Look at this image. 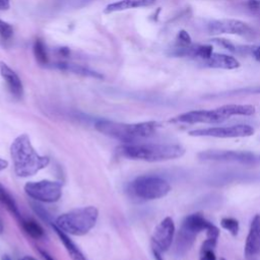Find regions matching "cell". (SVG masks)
Wrapping results in <instances>:
<instances>
[{"label":"cell","mask_w":260,"mask_h":260,"mask_svg":"<svg viewBox=\"0 0 260 260\" xmlns=\"http://www.w3.org/2000/svg\"><path fill=\"white\" fill-rule=\"evenodd\" d=\"M10 156L12 158L14 173L20 178L36 175L45 169L50 159L48 156L37 152L27 134H20L10 145Z\"/></svg>","instance_id":"6da1fadb"},{"label":"cell","mask_w":260,"mask_h":260,"mask_svg":"<svg viewBox=\"0 0 260 260\" xmlns=\"http://www.w3.org/2000/svg\"><path fill=\"white\" fill-rule=\"evenodd\" d=\"M160 124L156 121H146L139 123H122L107 119H100L94 123V128L102 134L121 140L125 143L153 136Z\"/></svg>","instance_id":"7a4b0ae2"},{"label":"cell","mask_w":260,"mask_h":260,"mask_svg":"<svg viewBox=\"0 0 260 260\" xmlns=\"http://www.w3.org/2000/svg\"><path fill=\"white\" fill-rule=\"evenodd\" d=\"M120 155L137 160L165 161L184 155L185 148L171 143H125L117 147Z\"/></svg>","instance_id":"3957f363"},{"label":"cell","mask_w":260,"mask_h":260,"mask_svg":"<svg viewBox=\"0 0 260 260\" xmlns=\"http://www.w3.org/2000/svg\"><path fill=\"white\" fill-rule=\"evenodd\" d=\"M256 109L252 105H224L212 110H194L183 113L174 119L172 122L186 124H212L220 123L233 116H252Z\"/></svg>","instance_id":"277c9868"},{"label":"cell","mask_w":260,"mask_h":260,"mask_svg":"<svg viewBox=\"0 0 260 260\" xmlns=\"http://www.w3.org/2000/svg\"><path fill=\"white\" fill-rule=\"evenodd\" d=\"M98 218L99 210L96 207L84 206L60 214L54 225L67 235L83 236L95 225Z\"/></svg>","instance_id":"5b68a950"},{"label":"cell","mask_w":260,"mask_h":260,"mask_svg":"<svg viewBox=\"0 0 260 260\" xmlns=\"http://www.w3.org/2000/svg\"><path fill=\"white\" fill-rule=\"evenodd\" d=\"M172 187L170 183L154 175H143L135 178L129 185V191L142 200L159 199L168 195Z\"/></svg>","instance_id":"8992f818"},{"label":"cell","mask_w":260,"mask_h":260,"mask_svg":"<svg viewBox=\"0 0 260 260\" xmlns=\"http://www.w3.org/2000/svg\"><path fill=\"white\" fill-rule=\"evenodd\" d=\"M198 157L201 160L212 161H228L237 162L247 166L260 165V154L246 150H218L210 149L201 151L198 153Z\"/></svg>","instance_id":"52a82bcc"},{"label":"cell","mask_w":260,"mask_h":260,"mask_svg":"<svg viewBox=\"0 0 260 260\" xmlns=\"http://www.w3.org/2000/svg\"><path fill=\"white\" fill-rule=\"evenodd\" d=\"M26 195L43 203L57 202L62 196V184L51 180L27 182L24 185Z\"/></svg>","instance_id":"ba28073f"},{"label":"cell","mask_w":260,"mask_h":260,"mask_svg":"<svg viewBox=\"0 0 260 260\" xmlns=\"http://www.w3.org/2000/svg\"><path fill=\"white\" fill-rule=\"evenodd\" d=\"M254 128L247 124H237L222 127H209L196 129L189 132L190 136L195 137H215V138H237L253 135Z\"/></svg>","instance_id":"9c48e42d"},{"label":"cell","mask_w":260,"mask_h":260,"mask_svg":"<svg viewBox=\"0 0 260 260\" xmlns=\"http://www.w3.org/2000/svg\"><path fill=\"white\" fill-rule=\"evenodd\" d=\"M206 29L211 35L230 34V35L248 37L253 34V29L248 23L242 20L233 19V18L210 20L206 24Z\"/></svg>","instance_id":"30bf717a"},{"label":"cell","mask_w":260,"mask_h":260,"mask_svg":"<svg viewBox=\"0 0 260 260\" xmlns=\"http://www.w3.org/2000/svg\"><path fill=\"white\" fill-rule=\"evenodd\" d=\"M175 236V223L172 217H165L154 229L151 236L152 250L159 253L166 252L171 247Z\"/></svg>","instance_id":"8fae6325"},{"label":"cell","mask_w":260,"mask_h":260,"mask_svg":"<svg viewBox=\"0 0 260 260\" xmlns=\"http://www.w3.org/2000/svg\"><path fill=\"white\" fill-rule=\"evenodd\" d=\"M258 254H260V214L253 217L245 244V256L247 258Z\"/></svg>","instance_id":"7c38bea8"},{"label":"cell","mask_w":260,"mask_h":260,"mask_svg":"<svg viewBox=\"0 0 260 260\" xmlns=\"http://www.w3.org/2000/svg\"><path fill=\"white\" fill-rule=\"evenodd\" d=\"M0 74L4 79L9 92L15 99H21L23 95V85L18 75L6 63L0 62Z\"/></svg>","instance_id":"4fadbf2b"},{"label":"cell","mask_w":260,"mask_h":260,"mask_svg":"<svg viewBox=\"0 0 260 260\" xmlns=\"http://www.w3.org/2000/svg\"><path fill=\"white\" fill-rule=\"evenodd\" d=\"M200 63L209 68H219L228 70L240 67V62L235 57L219 53H212L208 59L203 60Z\"/></svg>","instance_id":"5bb4252c"},{"label":"cell","mask_w":260,"mask_h":260,"mask_svg":"<svg viewBox=\"0 0 260 260\" xmlns=\"http://www.w3.org/2000/svg\"><path fill=\"white\" fill-rule=\"evenodd\" d=\"M210 224L211 222H209L202 214L192 213L184 218L181 224V229H184L185 231L197 236L199 233L206 231Z\"/></svg>","instance_id":"9a60e30c"},{"label":"cell","mask_w":260,"mask_h":260,"mask_svg":"<svg viewBox=\"0 0 260 260\" xmlns=\"http://www.w3.org/2000/svg\"><path fill=\"white\" fill-rule=\"evenodd\" d=\"M155 2V0H120L113 3L108 4L104 12L107 14L116 12V11H123L126 9H132V8H139V7H146L150 6Z\"/></svg>","instance_id":"2e32d148"},{"label":"cell","mask_w":260,"mask_h":260,"mask_svg":"<svg viewBox=\"0 0 260 260\" xmlns=\"http://www.w3.org/2000/svg\"><path fill=\"white\" fill-rule=\"evenodd\" d=\"M53 230L55 231V233L57 234V236L59 237L60 241L62 242L63 246L65 247L69 257L71 260H88L85 255L79 250V248L75 245V243L69 238V236L67 234H65L64 232H62L61 230H59L56 225L52 224Z\"/></svg>","instance_id":"e0dca14e"},{"label":"cell","mask_w":260,"mask_h":260,"mask_svg":"<svg viewBox=\"0 0 260 260\" xmlns=\"http://www.w3.org/2000/svg\"><path fill=\"white\" fill-rule=\"evenodd\" d=\"M52 67L59 69L61 71H68V72H72L74 74H78V75H82V76H86V77H93V78H99V79L103 78V75L101 73L90 70L81 65H77V64L66 63V62H57V63L53 64Z\"/></svg>","instance_id":"ac0fdd59"},{"label":"cell","mask_w":260,"mask_h":260,"mask_svg":"<svg viewBox=\"0 0 260 260\" xmlns=\"http://www.w3.org/2000/svg\"><path fill=\"white\" fill-rule=\"evenodd\" d=\"M196 237V235H193L180 228L175 242V251L177 255H184L192 247Z\"/></svg>","instance_id":"d6986e66"},{"label":"cell","mask_w":260,"mask_h":260,"mask_svg":"<svg viewBox=\"0 0 260 260\" xmlns=\"http://www.w3.org/2000/svg\"><path fill=\"white\" fill-rule=\"evenodd\" d=\"M21 226L24 232L35 240H40L45 236L44 229L31 218H20Z\"/></svg>","instance_id":"ffe728a7"},{"label":"cell","mask_w":260,"mask_h":260,"mask_svg":"<svg viewBox=\"0 0 260 260\" xmlns=\"http://www.w3.org/2000/svg\"><path fill=\"white\" fill-rule=\"evenodd\" d=\"M0 202L5 205V207L17 218H21L20 212L16 205V202L12 195L7 191V189L0 183Z\"/></svg>","instance_id":"44dd1931"},{"label":"cell","mask_w":260,"mask_h":260,"mask_svg":"<svg viewBox=\"0 0 260 260\" xmlns=\"http://www.w3.org/2000/svg\"><path fill=\"white\" fill-rule=\"evenodd\" d=\"M218 236H219V230L211 223L210 226L206 230V240L203 242L200 252L213 251V249L216 246Z\"/></svg>","instance_id":"7402d4cb"},{"label":"cell","mask_w":260,"mask_h":260,"mask_svg":"<svg viewBox=\"0 0 260 260\" xmlns=\"http://www.w3.org/2000/svg\"><path fill=\"white\" fill-rule=\"evenodd\" d=\"M32 51H34V55H35V58H36L37 62L41 66L48 65L49 59H48L46 46H45L44 42L41 39H37L35 41L34 46H32Z\"/></svg>","instance_id":"603a6c76"},{"label":"cell","mask_w":260,"mask_h":260,"mask_svg":"<svg viewBox=\"0 0 260 260\" xmlns=\"http://www.w3.org/2000/svg\"><path fill=\"white\" fill-rule=\"evenodd\" d=\"M220 224L221 226L229 231L233 236H237L239 233V221L233 217H223L220 220Z\"/></svg>","instance_id":"cb8c5ba5"},{"label":"cell","mask_w":260,"mask_h":260,"mask_svg":"<svg viewBox=\"0 0 260 260\" xmlns=\"http://www.w3.org/2000/svg\"><path fill=\"white\" fill-rule=\"evenodd\" d=\"M13 36V27L8 22L0 19V37L2 40H9Z\"/></svg>","instance_id":"d4e9b609"},{"label":"cell","mask_w":260,"mask_h":260,"mask_svg":"<svg viewBox=\"0 0 260 260\" xmlns=\"http://www.w3.org/2000/svg\"><path fill=\"white\" fill-rule=\"evenodd\" d=\"M191 44H192V40H191L190 35L186 30H180L177 35L176 46L185 47V46H189Z\"/></svg>","instance_id":"484cf974"},{"label":"cell","mask_w":260,"mask_h":260,"mask_svg":"<svg viewBox=\"0 0 260 260\" xmlns=\"http://www.w3.org/2000/svg\"><path fill=\"white\" fill-rule=\"evenodd\" d=\"M199 260H216V258L213 251H205V252H200Z\"/></svg>","instance_id":"4316f807"},{"label":"cell","mask_w":260,"mask_h":260,"mask_svg":"<svg viewBox=\"0 0 260 260\" xmlns=\"http://www.w3.org/2000/svg\"><path fill=\"white\" fill-rule=\"evenodd\" d=\"M235 92H242V93H258V94H260V86L244 88V89L237 90V91H235Z\"/></svg>","instance_id":"83f0119b"},{"label":"cell","mask_w":260,"mask_h":260,"mask_svg":"<svg viewBox=\"0 0 260 260\" xmlns=\"http://www.w3.org/2000/svg\"><path fill=\"white\" fill-rule=\"evenodd\" d=\"M93 0H76L75 3H74V6L75 7H83L87 4H89L90 2H92Z\"/></svg>","instance_id":"f1b7e54d"},{"label":"cell","mask_w":260,"mask_h":260,"mask_svg":"<svg viewBox=\"0 0 260 260\" xmlns=\"http://www.w3.org/2000/svg\"><path fill=\"white\" fill-rule=\"evenodd\" d=\"M252 54L254 56V58L260 62V46L258 47H255L253 50H252Z\"/></svg>","instance_id":"f546056e"},{"label":"cell","mask_w":260,"mask_h":260,"mask_svg":"<svg viewBox=\"0 0 260 260\" xmlns=\"http://www.w3.org/2000/svg\"><path fill=\"white\" fill-rule=\"evenodd\" d=\"M9 6V0H0V10H7Z\"/></svg>","instance_id":"4dcf8cb0"},{"label":"cell","mask_w":260,"mask_h":260,"mask_svg":"<svg viewBox=\"0 0 260 260\" xmlns=\"http://www.w3.org/2000/svg\"><path fill=\"white\" fill-rule=\"evenodd\" d=\"M58 53H59L61 56H63V57H67V56L69 55L70 51H69V49H68V48H66V47H62V48L58 49Z\"/></svg>","instance_id":"1f68e13d"},{"label":"cell","mask_w":260,"mask_h":260,"mask_svg":"<svg viewBox=\"0 0 260 260\" xmlns=\"http://www.w3.org/2000/svg\"><path fill=\"white\" fill-rule=\"evenodd\" d=\"M40 253H41V255L43 256V258L45 259V260H55L50 254H48L46 251H44V250H40Z\"/></svg>","instance_id":"d6a6232c"},{"label":"cell","mask_w":260,"mask_h":260,"mask_svg":"<svg viewBox=\"0 0 260 260\" xmlns=\"http://www.w3.org/2000/svg\"><path fill=\"white\" fill-rule=\"evenodd\" d=\"M7 167H8V161L6 159L0 157V171L5 170Z\"/></svg>","instance_id":"836d02e7"},{"label":"cell","mask_w":260,"mask_h":260,"mask_svg":"<svg viewBox=\"0 0 260 260\" xmlns=\"http://www.w3.org/2000/svg\"><path fill=\"white\" fill-rule=\"evenodd\" d=\"M152 253H153V256H154L155 260H162V258H161L159 252H157V251H155V250H152Z\"/></svg>","instance_id":"e575fe53"},{"label":"cell","mask_w":260,"mask_h":260,"mask_svg":"<svg viewBox=\"0 0 260 260\" xmlns=\"http://www.w3.org/2000/svg\"><path fill=\"white\" fill-rule=\"evenodd\" d=\"M4 232V223H3V220L2 218L0 217V235Z\"/></svg>","instance_id":"d590c367"},{"label":"cell","mask_w":260,"mask_h":260,"mask_svg":"<svg viewBox=\"0 0 260 260\" xmlns=\"http://www.w3.org/2000/svg\"><path fill=\"white\" fill-rule=\"evenodd\" d=\"M21 260H37V259H35V258L31 257V256H24Z\"/></svg>","instance_id":"8d00e7d4"},{"label":"cell","mask_w":260,"mask_h":260,"mask_svg":"<svg viewBox=\"0 0 260 260\" xmlns=\"http://www.w3.org/2000/svg\"><path fill=\"white\" fill-rule=\"evenodd\" d=\"M1 260H11V259H10V257H9V256H7V255H3V256H2V258H1Z\"/></svg>","instance_id":"74e56055"},{"label":"cell","mask_w":260,"mask_h":260,"mask_svg":"<svg viewBox=\"0 0 260 260\" xmlns=\"http://www.w3.org/2000/svg\"><path fill=\"white\" fill-rule=\"evenodd\" d=\"M220 260H225V259H223V258H222V259H220Z\"/></svg>","instance_id":"f35d334b"},{"label":"cell","mask_w":260,"mask_h":260,"mask_svg":"<svg viewBox=\"0 0 260 260\" xmlns=\"http://www.w3.org/2000/svg\"><path fill=\"white\" fill-rule=\"evenodd\" d=\"M259 2H260V1H259Z\"/></svg>","instance_id":"ab89813d"}]
</instances>
